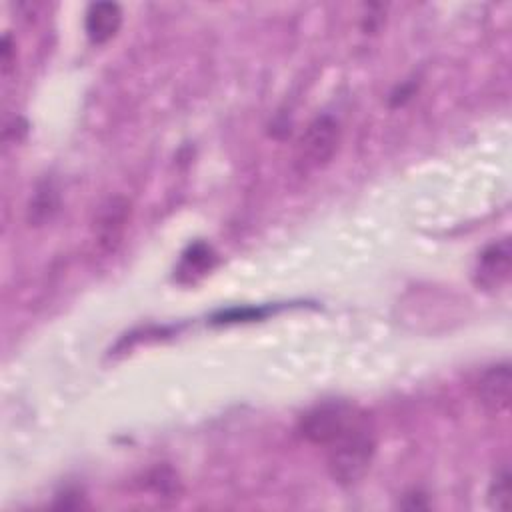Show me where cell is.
<instances>
[{
  "instance_id": "obj_1",
  "label": "cell",
  "mask_w": 512,
  "mask_h": 512,
  "mask_svg": "<svg viewBox=\"0 0 512 512\" xmlns=\"http://www.w3.org/2000/svg\"><path fill=\"white\" fill-rule=\"evenodd\" d=\"M326 452L328 470L334 482L340 486H352L360 482L368 472L376 452V434L370 416L360 412L356 420L326 446Z\"/></svg>"
},
{
  "instance_id": "obj_2",
  "label": "cell",
  "mask_w": 512,
  "mask_h": 512,
  "mask_svg": "<svg viewBox=\"0 0 512 512\" xmlns=\"http://www.w3.org/2000/svg\"><path fill=\"white\" fill-rule=\"evenodd\" d=\"M338 144H340L338 122L328 114L314 118L298 142L296 162H294L296 170L300 174H310L324 168L334 158Z\"/></svg>"
},
{
  "instance_id": "obj_3",
  "label": "cell",
  "mask_w": 512,
  "mask_h": 512,
  "mask_svg": "<svg viewBox=\"0 0 512 512\" xmlns=\"http://www.w3.org/2000/svg\"><path fill=\"white\" fill-rule=\"evenodd\" d=\"M360 412L362 410L344 400L324 402L302 416L300 432L308 442L326 448L340 432H344L356 420Z\"/></svg>"
},
{
  "instance_id": "obj_4",
  "label": "cell",
  "mask_w": 512,
  "mask_h": 512,
  "mask_svg": "<svg viewBox=\"0 0 512 512\" xmlns=\"http://www.w3.org/2000/svg\"><path fill=\"white\" fill-rule=\"evenodd\" d=\"M512 270V250H510V240H498L490 246H486L478 258L476 264V284L484 290H498L502 288Z\"/></svg>"
},
{
  "instance_id": "obj_5",
  "label": "cell",
  "mask_w": 512,
  "mask_h": 512,
  "mask_svg": "<svg viewBox=\"0 0 512 512\" xmlns=\"http://www.w3.org/2000/svg\"><path fill=\"white\" fill-rule=\"evenodd\" d=\"M510 364L502 362L492 368H488L478 384V396L482 406L490 414H502L510 406Z\"/></svg>"
},
{
  "instance_id": "obj_6",
  "label": "cell",
  "mask_w": 512,
  "mask_h": 512,
  "mask_svg": "<svg viewBox=\"0 0 512 512\" xmlns=\"http://www.w3.org/2000/svg\"><path fill=\"white\" fill-rule=\"evenodd\" d=\"M122 26V8L116 2H94L86 12V36L92 44H104L116 36Z\"/></svg>"
},
{
  "instance_id": "obj_7",
  "label": "cell",
  "mask_w": 512,
  "mask_h": 512,
  "mask_svg": "<svg viewBox=\"0 0 512 512\" xmlns=\"http://www.w3.org/2000/svg\"><path fill=\"white\" fill-rule=\"evenodd\" d=\"M130 206L124 198H110L106 204L100 206L98 218H96V234L98 242L106 248H114V242L120 240L122 230L128 220Z\"/></svg>"
},
{
  "instance_id": "obj_8",
  "label": "cell",
  "mask_w": 512,
  "mask_h": 512,
  "mask_svg": "<svg viewBox=\"0 0 512 512\" xmlns=\"http://www.w3.org/2000/svg\"><path fill=\"white\" fill-rule=\"evenodd\" d=\"M58 210V192L50 182H44L36 188L34 198L28 206V220L34 222V226L44 224L52 218V214Z\"/></svg>"
},
{
  "instance_id": "obj_9",
  "label": "cell",
  "mask_w": 512,
  "mask_h": 512,
  "mask_svg": "<svg viewBox=\"0 0 512 512\" xmlns=\"http://www.w3.org/2000/svg\"><path fill=\"white\" fill-rule=\"evenodd\" d=\"M508 496H510V474H508V468L502 466L500 472H496L492 484H490V492H488V498H490V504L494 508H508Z\"/></svg>"
},
{
  "instance_id": "obj_10",
  "label": "cell",
  "mask_w": 512,
  "mask_h": 512,
  "mask_svg": "<svg viewBox=\"0 0 512 512\" xmlns=\"http://www.w3.org/2000/svg\"><path fill=\"white\" fill-rule=\"evenodd\" d=\"M182 266L188 270V272H202L210 266V248L204 246V244H194L188 254L184 256L182 260Z\"/></svg>"
}]
</instances>
